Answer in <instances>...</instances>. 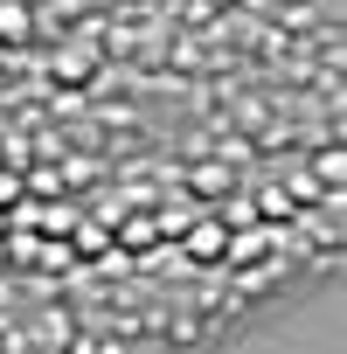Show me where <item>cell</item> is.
<instances>
[{"label":"cell","mask_w":347,"mask_h":354,"mask_svg":"<svg viewBox=\"0 0 347 354\" xmlns=\"http://www.w3.org/2000/svg\"><path fill=\"white\" fill-rule=\"evenodd\" d=\"M216 243H223V236H216V223H202V230H195V257H216Z\"/></svg>","instance_id":"cell-2"},{"label":"cell","mask_w":347,"mask_h":354,"mask_svg":"<svg viewBox=\"0 0 347 354\" xmlns=\"http://www.w3.org/2000/svg\"><path fill=\"white\" fill-rule=\"evenodd\" d=\"M35 35V15L15 8V0H0V42H28Z\"/></svg>","instance_id":"cell-1"}]
</instances>
